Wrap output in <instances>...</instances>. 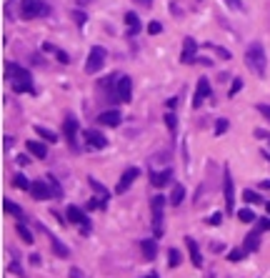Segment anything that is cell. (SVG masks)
I'll use <instances>...</instances> for the list:
<instances>
[{"label": "cell", "instance_id": "cell-23", "mask_svg": "<svg viewBox=\"0 0 270 278\" xmlns=\"http://www.w3.org/2000/svg\"><path fill=\"white\" fill-rule=\"evenodd\" d=\"M140 246H143V256H145V258H150V261H153L155 256H158V243H155V238L140 240Z\"/></svg>", "mask_w": 270, "mask_h": 278}, {"label": "cell", "instance_id": "cell-28", "mask_svg": "<svg viewBox=\"0 0 270 278\" xmlns=\"http://www.w3.org/2000/svg\"><path fill=\"white\" fill-rule=\"evenodd\" d=\"M180 261H183L180 251H178V248H170V251H168V266H170V268H178Z\"/></svg>", "mask_w": 270, "mask_h": 278}, {"label": "cell", "instance_id": "cell-48", "mask_svg": "<svg viewBox=\"0 0 270 278\" xmlns=\"http://www.w3.org/2000/svg\"><path fill=\"white\" fill-rule=\"evenodd\" d=\"M10 271H13V273H18V276H23V271H20V266H18V263H10Z\"/></svg>", "mask_w": 270, "mask_h": 278}, {"label": "cell", "instance_id": "cell-45", "mask_svg": "<svg viewBox=\"0 0 270 278\" xmlns=\"http://www.w3.org/2000/svg\"><path fill=\"white\" fill-rule=\"evenodd\" d=\"M225 3H228V5H230V8H238V10H240V8H243V0H225Z\"/></svg>", "mask_w": 270, "mask_h": 278}, {"label": "cell", "instance_id": "cell-24", "mask_svg": "<svg viewBox=\"0 0 270 278\" xmlns=\"http://www.w3.org/2000/svg\"><path fill=\"white\" fill-rule=\"evenodd\" d=\"M3 208H5V213H10V216H15V218H23V208H20L18 203H13L10 198H3Z\"/></svg>", "mask_w": 270, "mask_h": 278}, {"label": "cell", "instance_id": "cell-1", "mask_svg": "<svg viewBox=\"0 0 270 278\" xmlns=\"http://www.w3.org/2000/svg\"><path fill=\"white\" fill-rule=\"evenodd\" d=\"M245 65L255 73V76H265V68H268V58H265V48H263V43H250L248 45V50H245Z\"/></svg>", "mask_w": 270, "mask_h": 278}, {"label": "cell", "instance_id": "cell-29", "mask_svg": "<svg viewBox=\"0 0 270 278\" xmlns=\"http://www.w3.org/2000/svg\"><path fill=\"white\" fill-rule=\"evenodd\" d=\"M243 200H245L248 205H258V203H265V200L260 198L255 191H250V188H248V191H243Z\"/></svg>", "mask_w": 270, "mask_h": 278}, {"label": "cell", "instance_id": "cell-11", "mask_svg": "<svg viewBox=\"0 0 270 278\" xmlns=\"http://www.w3.org/2000/svg\"><path fill=\"white\" fill-rule=\"evenodd\" d=\"M30 196L35 200H48L53 196V191H50V186H48V181H33V186H30Z\"/></svg>", "mask_w": 270, "mask_h": 278}, {"label": "cell", "instance_id": "cell-15", "mask_svg": "<svg viewBox=\"0 0 270 278\" xmlns=\"http://www.w3.org/2000/svg\"><path fill=\"white\" fill-rule=\"evenodd\" d=\"M120 120H123V116H120V111H105V113H100L98 116V123L100 125H110V128H118L120 125Z\"/></svg>", "mask_w": 270, "mask_h": 278}, {"label": "cell", "instance_id": "cell-52", "mask_svg": "<svg viewBox=\"0 0 270 278\" xmlns=\"http://www.w3.org/2000/svg\"><path fill=\"white\" fill-rule=\"evenodd\" d=\"M260 188H265V191H270V181H260Z\"/></svg>", "mask_w": 270, "mask_h": 278}, {"label": "cell", "instance_id": "cell-55", "mask_svg": "<svg viewBox=\"0 0 270 278\" xmlns=\"http://www.w3.org/2000/svg\"><path fill=\"white\" fill-rule=\"evenodd\" d=\"M265 208H268V216H270V203H265Z\"/></svg>", "mask_w": 270, "mask_h": 278}, {"label": "cell", "instance_id": "cell-9", "mask_svg": "<svg viewBox=\"0 0 270 278\" xmlns=\"http://www.w3.org/2000/svg\"><path fill=\"white\" fill-rule=\"evenodd\" d=\"M195 53H198V40H195V38H185V40H183V53H180V63H185V65L195 63V60H198V58H195Z\"/></svg>", "mask_w": 270, "mask_h": 278}, {"label": "cell", "instance_id": "cell-56", "mask_svg": "<svg viewBox=\"0 0 270 278\" xmlns=\"http://www.w3.org/2000/svg\"><path fill=\"white\" fill-rule=\"evenodd\" d=\"M268 143H270V141H268Z\"/></svg>", "mask_w": 270, "mask_h": 278}, {"label": "cell", "instance_id": "cell-22", "mask_svg": "<svg viewBox=\"0 0 270 278\" xmlns=\"http://www.w3.org/2000/svg\"><path fill=\"white\" fill-rule=\"evenodd\" d=\"M183 198H185V188L180 186V183H175L173 188H170V205H180L183 203Z\"/></svg>", "mask_w": 270, "mask_h": 278}, {"label": "cell", "instance_id": "cell-13", "mask_svg": "<svg viewBox=\"0 0 270 278\" xmlns=\"http://www.w3.org/2000/svg\"><path fill=\"white\" fill-rule=\"evenodd\" d=\"M63 133H65V138H68V143H70V146H73V148H75L78 146V120L73 118V116H68V118H65V125H63Z\"/></svg>", "mask_w": 270, "mask_h": 278}, {"label": "cell", "instance_id": "cell-26", "mask_svg": "<svg viewBox=\"0 0 270 278\" xmlns=\"http://www.w3.org/2000/svg\"><path fill=\"white\" fill-rule=\"evenodd\" d=\"M13 186H15V188H20V191H30V186H33V183H30L23 173H15V176H13Z\"/></svg>", "mask_w": 270, "mask_h": 278}, {"label": "cell", "instance_id": "cell-44", "mask_svg": "<svg viewBox=\"0 0 270 278\" xmlns=\"http://www.w3.org/2000/svg\"><path fill=\"white\" fill-rule=\"evenodd\" d=\"M258 111H260V113H263V116H265V118L270 120V106H265V103H260V106H258Z\"/></svg>", "mask_w": 270, "mask_h": 278}, {"label": "cell", "instance_id": "cell-35", "mask_svg": "<svg viewBox=\"0 0 270 278\" xmlns=\"http://www.w3.org/2000/svg\"><path fill=\"white\" fill-rule=\"evenodd\" d=\"M165 125H168V130H170V133H175V128H178V118H175V116H173V113H170V111H168V113H165Z\"/></svg>", "mask_w": 270, "mask_h": 278}, {"label": "cell", "instance_id": "cell-7", "mask_svg": "<svg viewBox=\"0 0 270 278\" xmlns=\"http://www.w3.org/2000/svg\"><path fill=\"white\" fill-rule=\"evenodd\" d=\"M223 193H225V211L233 213V208H235V193H233L230 168H223Z\"/></svg>", "mask_w": 270, "mask_h": 278}, {"label": "cell", "instance_id": "cell-50", "mask_svg": "<svg viewBox=\"0 0 270 278\" xmlns=\"http://www.w3.org/2000/svg\"><path fill=\"white\" fill-rule=\"evenodd\" d=\"M3 141H5V148H13V143H15V141H13V138H10V135H5V138H3Z\"/></svg>", "mask_w": 270, "mask_h": 278}, {"label": "cell", "instance_id": "cell-54", "mask_svg": "<svg viewBox=\"0 0 270 278\" xmlns=\"http://www.w3.org/2000/svg\"><path fill=\"white\" fill-rule=\"evenodd\" d=\"M78 3H80V5H88V3H90V0H78Z\"/></svg>", "mask_w": 270, "mask_h": 278}, {"label": "cell", "instance_id": "cell-38", "mask_svg": "<svg viewBox=\"0 0 270 278\" xmlns=\"http://www.w3.org/2000/svg\"><path fill=\"white\" fill-rule=\"evenodd\" d=\"M73 18H75V25H78V28H83V25H85V20H88L83 10H75V13H73Z\"/></svg>", "mask_w": 270, "mask_h": 278}, {"label": "cell", "instance_id": "cell-18", "mask_svg": "<svg viewBox=\"0 0 270 278\" xmlns=\"http://www.w3.org/2000/svg\"><path fill=\"white\" fill-rule=\"evenodd\" d=\"M260 233H263V231H260V228H255L253 233H248V236H245V243H243V248H245L248 253H255V251L260 248Z\"/></svg>", "mask_w": 270, "mask_h": 278}, {"label": "cell", "instance_id": "cell-2", "mask_svg": "<svg viewBox=\"0 0 270 278\" xmlns=\"http://www.w3.org/2000/svg\"><path fill=\"white\" fill-rule=\"evenodd\" d=\"M50 5L45 0H23L20 3V18L23 20H35V18H48Z\"/></svg>", "mask_w": 270, "mask_h": 278}, {"label": "cell", "instance_id": "cell-53", "mask_svg": "<svg viewBox=\"0 0 270 278\" xmlns=\"http://www.w3.org/2000/svg\"><path fill=\"white\" fill-rule=\"evenodd\" d=\"M143 278H160L158 273H148V276H143Z\"/></svg>", "mask_w": 270, "mask_h": 278}, {"label": "cell", "instance_id": "cell-30", "mask_svg": "<svg viewBox=\"0 0 270 278\" xmlns=\"http://www.w3.org/2000/svg\"><path fill=\"white\" fill-rule=\"evenodd\" d=\"M15 233L25 240V243H33V233H30V228H28L25 223H18V226H15Z\"/></svg>", "mask_w": 270, "mask_h": 278}, {"label": "cell", "instance_id": "cell-14", "mask_svg": "<svg viewBox=\"0 0 270 278\" xmlns=\"http://www.w3.org/2000/svg\"><path fill=\"white\" fill-rule=\"evenodd\" d=\"M170 181H173V168H165L160 173H150V183H153L155 188H165Z\"/></svg>", "mask_w": 270, "mask_h": 278}, {"label": "cell", "instance_id": "cell-43", "mask_svg": "<svg viewBox=\"0 0 270 278\" xmlns=\"http://www.w3.org/2000/svg\"><path fill=\"white\" fill-rule=\"evenodd\" d=\"M68 276H70V278H88L85 273H83V271H80V268H75V266H73V268L68 271Z\"/></svg>", "mask_w": 270, "mask_h": 278}, {"label": "cell", "instance_id": "cell-41", "mask_svg": "<svg viewBox=\"0 0 270 278\" xmlns=\"http://www.w3.org/2000/svg\"><path fill=\"white\" fill-rule=\"evenodd\" d=\"M255 223H258V228H260V231H270V216H268V218H258Z\"/></svg>", "mask_w": 270, "mask_h": 278}, {"label": "cell", "instance_id": "cell-42", "mask_svg": "<svg viewBox=\"0 0 270 278\" xmlns=\"http://www.w3.org/2000/svg\"><path fill=\"white\" fill-rule=\"evenodd\" d=\"M160 30H163V25H160V23H150V25H148V33H150V36H158Z\"/></svg>", "mask_w": 270, "mask_h": 278}, {"label": "cell", "instance_id": "cell-34", "mask_svg": "<svg viewBox=\"0 0 270 278\" xmlns=\"http://www.w3.org/2000/svg\"><path fill=\"white\" fill-rule=\"evenodd\" d=\"M88 183H90V188H93V191H95L100 198H108V188H105V186H100L95 178H88Z\"/></svg>", "mask_w": 270, "mask_h": 278}, {"label": "cell", "instance_id": "cell-19", "mask_svg": "<svg viewBox=\"0 0 270 278\" xmlns=\"http://www.w3.org/2000/svg\"><path fill=\"white\" fill-rule=\"evenodd\" d=\"M25 148H28V153H30V156H35L38 160H43L45 156H48V148H45L40 141H28V146H25Z\"/></svg>", "mask_w": 270, "mask_h": 278}, {"label": "cell", "instance_id": "cell-8", "mask_svg": "<svg viewBox=\"0 0 270 278\" xmlns=\"http://www.w3.org/2000/svg\"><path fill=\"white\" fill-rule=\"evenodd\" d=\"M210 95H213V90H210L208 78H200V80H198V88H195V95H193V108H200V106H203V100H205V98H210Z\"/></svg>", "mask_w": 270, "mask_h": 278}, {"label": "cell", "instance_id": "cell-21", "mask_svg": "<svg viewBox=\"0 0 270 278\" xmlns=\"http://www.w3.org/2000/svg\"><path fill=\"white\" fill-rule=\"evenodd\" d=\"M50 246H53L55 256H60V258H68V256H70V248H68L63 240L58 238V236H50Z\"/></svg>", "mask_w": 270, "mask_h": 278}, {"label": "cell", "instance_id": "cell-40", "mask_svg": "<svg viewBox=\"0 0 270 278\" xmlns=\"http://www.w3.org/2000/svg\"><path fill=\"white\" fill-rule=\"evenodd\" d=\"M55 58H58V63H63V65H68V63H70V58H68V53H65V50H58V53H55Z\"/></svg>", "mask_w": 270, "mask_h": 278}, {"label": "cell", "instance_id": "cell-46", "mask_svg": "<svg viewBox=\"0 0 270 278\" xmlns=\"http://www.w3.org/2000/svg\"><path fill=\"white\" fill-rule=\"evenodd\" d=\"M43 50H45V53H58V50H55L50 43H43Z\"/></svg>", "mask_w": 270, "mask_h": 278}, {"label": "cell", "instance_id": "cell-25", "mask_svg": "<svg viewBox=\"0 0 270 278\" xmlns=\"http://www.w3.org/2000/svg\"><path fill=\"white\" fill-rule=\"evenodd\" d=\"M13 90L15 93H35L33 90V80H13Z\"/></svg>", "mask_w": 270, "mask_h": 278}, {"label": "cell", "instance_id": "cell-49", "mask_svg": "<svg viewBox=\"0 0 270 278\" xmlns=\"http://www.w3.org/2000/svg\"><path fill=\"white\" fill-rule=\"evenodd\" d=\"M18 165H28V163H30V160H28V156H18Z\"/></svg>", "mask_w": 270, "mask_h": 278}, {"label": "cell", "instance_id": "cell-16", "mask_svg": "<svg viewBox=\"0 0 270 278\" xmlns=\"http://www.w3.org/2000/svg\"><path fill=\"white\" fill-rule=\"evenodd\" d=\"M5 76H8L10 80H30V71H25V68L15 65V63H8V68H5Z\"/></svg>", "mask_w": 270, "mask_h": 278}, {"label": "cell", "instance_id": "cell-39", "mask_svg": "<svg viewBox=\"0 0 270 278\" xmlns=\"http://www.w3.org/2000/svg\"><path fill=\"white\" fill-rule=\"evenodd\" d=\"M208 223H210V226H220V223H223V213H213V216H208Z\"/></svg>", "mask_w": 270, "mask_h": 278}, {"label": "cell", "instance_id": "cell-47", "mask_svg": "<svg viewBox=\"0 0 270 278\" xmlns=\"http://www.w3.org/2000/svg\"><path fill=\"white\" fill-rule=\"evenodd\" d=\"M165 106H168V111H170V108H175V106H178V98H170V100H165Z\"/></svg>", "mask_w": 270, "mask_h": 278}, {"label": "cell", "instance_id": "cell-33", "mask_svg": "<svg viewBox=\"0 0 270 278\" xmlns=\"http://www.w3.org/2000/svg\"><path fill=\"white\" fill-rule=\"evenodd\" d=\"M245 256H248V251H245V248H233V251H228V261H233V263L243 261Z\"/></svg>", "mask_w": 270, "mask_h": 278}, {"label": "cell", "instance_id": "cell-51", "mask_svg": "<svg viewBox=\"0 0 270 278\" xmlns=\"http://www.w3.org/2000/svg\"><path fill=\"white\" fill-rule=\"evenodd\" d=\"M30 263H33V266H40V256H30Z\"/></svg>", "mask_w": 270, "mask_h": 278}, {"label": "cell", "instance_id": "cell-3", "mask_svg": "<svg viewBox=\"0 0 270 278\" xmlns=\"http://www.w3.org/2000/svg\"><path fill=\"white\" fill-rule=\"evenodd\" d=\"M105 58H108L105 48H100V45L90 48V53H88V60H85V73H88V76L98 73V71L105 65Z\"/></svg>", "mask_w": 270, "mask_h": 278}, {"label": "cell", "instance_id": "cell-17", "mask_svg": "<svg viewBox=\"0 0 270 278\" xmlns=\"http://www.w3.org/2000/svg\"><path fill=\"white\" fill-rule=\"evenodd\" d=\"M185 246H188V251H190V261H193L195 268H203V256H200V248H198V240L195 238H185Z\"/></svg>", "mask_w": 270, "mask_h": 278}, {"label": "cell", "instance_id": "cell-20", "mask_svg": "<svg viewBox=\"0 0 270 278\" xmlns=\"http://www.w3.org/2000/svg\"><path fill=\"white\" fill-rule=\"evenodd\" d=\"M125 25H128V36H138L140 33V18L135 13H125Z\"/></svg>", "mask_w": 270, "mask_h": 278}, {"label": "cell", "instance_id": "cell-10", "mask_svg": "<svg viewBox=\"0 0 270 278\" xmlns=\"http://www.w3.org/2000/svg\"><path fill=\"white\" fill-rule=\"evenodd\" d=\"M138 176H140V168H138V165L128 168V170H125V173L120 176V183L115 186V191H118V193H125V191L130 188V183H133V181H135Z\"/></svg>", "mask_w": 270, "mask_h": 278}, {"label": "cell", "instance_id": "cell-12", "mask_svg": "<svg viewBox=\"0 0 270 278\" xmlns=\"http://www.w3.org/2000/svg\"><path fill=\"white\" fill-rule=\"evenodd\" d=\"M85 141H88L90 148H98V151L108 148V138H105L100 130H85Z\"/></svg>", "mask_w": 270, "mask_h": 278}, {"label": "cell", "instance_id": "cell-4", "mask_svg": "<svg viewBox=\"0 0 270 278\" xmlns=\"http://www.w3.org/2000/svg\"><path fill=\"white\" fill-rule=\"evenodd\" d=\"M65 216H68V221L73 223V226H80V233L83 236H88L90 233V218L83 213V208H78V205H68V211H65Z\"/></svg>", "mask_w": 270, "mask_h": 278}, {"label": "cell", "instance_id": "cell-6", "mask_svg": "<svg viewBox=\"0 0 270 278\" xmlns=\"http://www.w3.org/2000/svg\"><path fill=\"white\" fill-rule=\"evenodd\" d=\"M115 93H118V103H130V98H133V80H130V76H118Z\"/></svg>", "mask_w": 270, "mask_h": 278}, {"label": "cell", "instance_id": "cell-31", "mask_svg": "<svg viewBox=\"0 0 270 278\" xmlns=\"http://www.w3.org/2000/svg\"><path fill=\"white\" fill-rule=\"evenodd\" d=\"M238 218H240L243 223H255V221H258V216L250 211V205H248V208H243V211H238Z\"/></svg>", "mask_w": 270, "mask_h": 278}, {"label": "cell", "instance_id": "cell-27", "mask_svg": "<svg viewBox=\"0 0 270 278\" xmlns=\"http://www.w3.org/2000/svg\"><path fill=\"white\" fill-rule=\"evenodd\" d=\"M35 133H38L43 141H48V143H55L58 141V135L50 130V128H43V125H35Z\"/></svg>", "mask_w": 270, "mask_h": 278}, {"label": "cell", "instance_id": "cell-37", "mask_svg": "<svg viewBox=\"0 0 270 278\" xmlns=\"http://www.w3.org/2000/svg\"><path fill=\"white\" fill-rule=\"evenodd\" d=\"M240 88H243V78H233V85H230V93L228 95H235V93H240Z\"/></svg>", "mask_w": 270, "mask_h": 278}, {"label": "cell", "instance_id": "cell-36", "mask_svg": "<svg viewBox=\"0 0 270 278\" xmlns=\"http://www.w3.org/2000/svg\"><path fill=\"white\" fill-rule=\"evenodd\" d=\"M228 125H230V123H228L225 118H218V123H215V133H218V135H223V133L228 130Z\"/></svg>", "mask_w": 270, "mask_h": 278}, {"label": "cell", "instance_id": "cell-32", "mask_svg": "<svg viewBox=\"0 0 270 278\" xmlns=\"http://www.w3.org/2000/svg\"><path fill=\"white\" fill-rule=\"evenodd\" d=\"M45 181H48V186H50V191H53V196H55V198H63V188H60V183H58V178H53V176H48Z\"/></svg>", "mask_w": 270, "mask_h": 278}, {"label": "cell", "instance_id": "cell-5", "mask_svg": "<svg viewBox=\"0 0 270 278\" xmlns=\"http://www.w3.org/2000/svg\"><path fill=\"white\" fill-rule=\"evenodd\" d=\"M163 208H165V198H163V196H153V198H150V211H153V233H155V238L163 236Z\"/></svg>", "mask_w": 270, "mask_h": 278}]
</instances>
